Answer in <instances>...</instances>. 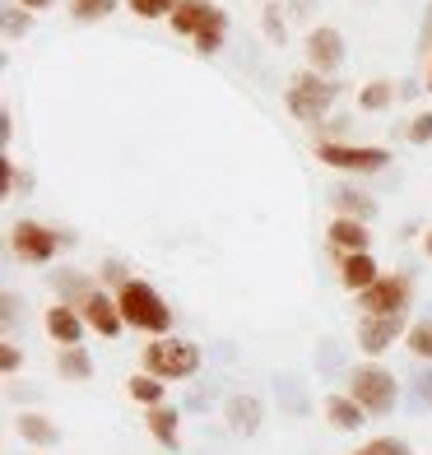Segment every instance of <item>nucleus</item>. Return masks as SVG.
<instances>
[{
    "label": "nucleus",
    "instance_id": "1",
    "mask_svg": "<svg viewBox=\"0 0 432 455\" xmlns=\"http://www.w3.org/2000/svg\"><path fill=\"white\" fill-rule=\"evenodd\" d=\"M116 307H121V321H126V325L149 330V335H158V339L168 335V325H172L168 302H163L144 279H121V288H116Z\"/></svg>",
    "mask_w": 432,
    "mask_h": 455
},
{
    "label": "nucleus",
    "instance_id": "2",
    "mask_svg": "<svg viewBox=\"0 0 432 455\" xmlns=\"http://www.w3.org/2000/svg\"><path fill=\"white\" fill-rule=\"evenodd\" d=\"M335 84L325 75H316V70H302V75H293L288 79V93H284V102H288V112H293L302 126H321L325 121V112H331V102H335Z\"/></svg>",
    "mask_w": 432,
    "mask_h": 455
},
{
    "label": "nucleus",
    "instance_id": "3",
    "mask_svg": "<svg viewBox=\"0 0 432 455\" xmlns=\"http://www.w3.org/2000/svg\"><path fill=\"white\" fill-rule=\"evenodd\" d=\"M200 367V348L191 339H154L149 348H144V371L158 381H181V377H191V371Z\"/></svg>",
    "mask_w": 432,
    "mask_h": 455
},
{
    "label": "nucleus",
    "instance_id": "4",
    "mask_svg": "<svg viewBox=\"0 0 432 455\" xmlns=\"http://www.w3.org/2000/svg\"><path fill=\"white\" fill-rule=\"evenodd\" d=\"M348 395H354L367 413H390L396 400H400V386H396V377H390L386 367L367 363V367H358L354 377H348Z\"/></svg>",
    "mask_w": 432,
    "mask_h": 455
},
{
    "label": "nucleus",
    "instance_id": "5",
    "mask_svg": "<svg viewBox=\"0 0 432 455\" xmlns=\"http://www.w3.org/2000/svg\"><path fill=\"white\" fill-rule=\"evenodd\" d=\"M316 158L340 172H381L390 163V154L377 144H316Z\"/></svg>",
    "mask_w": 432,
    "mask_h": 455
},
{
    "label": "nucleus",
    "instance_id": "6",
    "mask_svg": "<svg viewBox=\"0 0 432 455\" xmlns=\"http://www.w3.org/2000/svg\"><path fill=\"white\" fill-rule=\"evenodd\" d=\"M404 302H409V279H400V275H381L372 288L358 293L363 316H400Z\"/></svg>",
    "mask_w": 432,
    "mask_h": 455
},
{
    "label": "nucleus",
    "instance_id": "7",
    "mask_svg": "<svg viewBox=\"0 0 432 455\" xmlns=\"http://www.w3.org/2000/svg\"><path fill=\"white\" fill-rule=\"evenodd\" d=\"M10 237H14V251L24 256L28 265H47V260L56 256V246H60V237L52 233V228L33 223V219H19Z\"/></svg>",
    "mask_w": 432,
    "mask_h": 455
},
{
    "label": "nucleus",
    "instance_id": "8",
    "mask_svg": "<svg viewBox=\"0 0 432 455\" xmlns=\"http://www.w3.org/2000/svg\"><path fill=\"white\" fill-rule=\"evenodd\" d=\"M307 66L316 75H331L344 66V37L335 28H312L307 33Z\"/></svg>",
    "mask_w": 432,
    "mask_h": 455
},
{
    "label": "nucleus",
    "instance_id": "9",
    "mask_svg": "<svg viewBox=\"0 0 432 455\" xmlns=\"http://www.w3.org/2000/svg\"><path fill=\"white\" fill-rule=\"evenodd\" d=\"M400 335H404V312L400 316H363L358 321V344L367 348V354H386Z\"/></svg>",
    "mask_w": 432,
    "mask_h": 455
},
{
    "label": "nucleus",
    "instance_id": "10",
    "mask_svg": "<svg viewBox=\"0 0 432 455\" xmlns=\"http://www.w3.org/2000/svg\"><path fill=\"white\" fill-rule=\"evenodd\" d=\"M79 312H84V321L98 330L102 339H116V335H121V325H126V321H121V307H116L112 298H102L98 288H93L84 302H79Z\"/></svg>",
    "mask_w": 432,
    "mask_h": 455
},
{
    "label": "nucleus",
    "instance_id": "11",
    "mask_svg": "<svg viewBox=\"0 0 432 455\" xmlns=\"http://www.w3.org/2000/svg\"><path fill=\"white\" fill-rule=\"evenodd\" d=\"M84 325H89V321L79 316L75 307H66V302H56L52 312H47V335H52L56 344H66V348H70V344H79V335H84Z\"/></svg>",
    "mask_w": 432,
    "mask_h": 455
},
{
    "label": "nucleus",
    "instance_id": "12",
    "mask_svg": "<svg viewBox=\"0 0 432 455\" xmlns=\"http://www.w3.org/2000/svg\"><path fill=\"white\" fill-rule=\"evenodd\" d=\"M214 14H219V5H210V0H181V5L172 10V33H187L196 43V33L210 24Z\"/></svg>",
    "mask_w": 432,
    "mask_h": 455
},
{
    "label": "nucleus",
    "instance_id": "13",
    "mask_svg": "<svg viewBox=\"0 0 432 455\" xmlns=\"http://www.w3.org/2000/svg\"><path fill=\"white\" fill-rule=\"evenodd\" d=\"M340 279H344L348 293H363V288H372L381 279V270H377V260L367 256V251H358V256H344L340 260Z\"/></svg>",
    "mask_w": 432,
    "mask_h": 455
},
{
    "label": "nucleus",
    "instance_id": "14",
    "mask_svg": "<svg viewBox=\"0 0 432 455\" xmlns=\"http://www.w3.org/2000/svg\"><path fill=\"white\" fill-rule=\"evenodd\" d=\"M325 419H331L340 432H358L363 419H367V409L354 395H331V400H325Z\"/></svg>",
    "mask_w": 432,
    "mask_h": 455
},
{
    "label": "nucleus",
    "instance_id": "15",
    "mask_svg": "<svg viewBox=\"0 0 432 455\" xmlns=\"http://www.w3.org/2000/svg\"><path fill=\"white\" fill-rule=\"evenodd\" d=\"M331 242L340 246L344 256L367 251V223H363V219H335V223H331Z\"/></svg>",
    "mask_w": 432,
    "mask_h": 455
},
{
    "label": "nucleus",
    "instance_id": "16",
    "mask_svg": "<svg viewBox=\"0 0 432 455\" xmlns=\"http://www.w3.org/2000/svg\"><path fill=\"white\" fill-rule=\"evenodd\" d=\"M331 204H335V210H340V219H372L377 214V200H367L363 191H348V186H340V191L331 196Z\"/></svg>",
    "mask_w": 432,
    "mask_h": 455
},
{
    "label": "nucleus",
    "instance_id": "17",
    "mask_svg": "<svg viewBox=\"0 0 432 455\" xmlns=\"http://www.w3.org/2000/svg\"><path fill=\"white\" fill-rule=\"evenodd\" d=\"M228 423H233V432H252L260 427V400H252V395H233L228 400Z\"/></svg>",
    "mask_w": 432,
    "mask_h": 455
},
{
    "label": "nucleus",
    "instance_id": "18",
    "mask_svg": "<svg viewBox=\"0 0 432 455\" xmlns=\"http://www.w3.org/2000/svg\"><path fill=\"white\" fill-rule=\"evenodd\" d=\"M19 437L33 442V446H56V442H60V432L43 419V413H19Z\"/></svg>",
    "mask_w": 432,
    "mask_h": 455
},
{
    "label": "nucleus",
    "instance_id": "19",
    "mask_svg": "<svg viewBox=\"0 0 432 455\" xmlns=\"http://www.w3.org/2000/svg\"><path fill=\"white\" fill-rule=\"evenodd\" d=\"M56 367H60V377H66V381H89V377H93V358H89V354H84V348H79V344L60 348Z\"/></svg>",
    "mask_w": 432,
    "mask_h": 455
},
{
    "label": "nucleus",
    "instance_id": "20",
    "mask_svg": "<svg viewBox=\"0 0 432 455\" xmlns=\"http://www.w3.org/2000/svg\"><path fill=\"white\" fill-rule=\"evenodd\" d=\"M223 37H228V14L219 10V14L210 19V24H204V28L196 33V52H200V56H214V52H223Z\"/></svg>",
    "mask_w": 432,
    "mask_h": 455
},
{
    "label": "nucleus",
    "instance_id": "21",
    "mask_svg": "<svg viewBox=\"0 0 432 455\" xmlns=\"http://www.w3.org/2000/svg\"><path fill=\"white\" fill-rule=\"evenodd\" d=\"M144 423H149V432H154V437H158L163 446H177V409H168V404H154Z\"/></svg>",
    "mask_w": 432,
    "mask_h": 455
},
{
    "label": "nucleus",
    "instance_id": "22",
    "mask_svg": "<svg viewBox=\"0 0 432 455\" xmlns=\"http://www.w3.org/2000/svg\"><path fill=\"white\" fill-rule=\"evenodd\" d=\"M126 390H131V400H140V404H163V381L158 377H149V371H140V377H131L126 381Z\"/></svg>",
    "mask_w": 432,
    "mask_h": 455
},
{
    "label": "nucleus",
    "instance_id": "23",
    "mask_svg": "<svg viewBox=\"0 0 432 455\" xmlns=\"http://www.w3.org/2000/svg\"><path fill=\"white\" fill-rule=\"evenodd\" d=\"M390 98H396V84H386V79H372V84H363L358 108H363V112H381V108H390Z\"/></svg>",
    "mask_w": 432,
    "mask_h": 455
},
{
    "label": "nucleus",
    "instance_id": "24",
    "mask_svg": "<svg viewBox=\"0 0 432 455\" xmlns=\"http://www.w3.org/2000/svg\"><path fill=\"white\" fill-rule=\"evenodd\" d=\"M404 344H409V354H414V358H432V316L419 321V325H409Z\"/></svg>",
    "mask_w": 432,
    "mask_h": 455
},
{
    "label": "nucleus",
    "instance_id": "25",
    "mask_svg": "<svg viewBox=\"0 0 432 455\" xmlns=\"http://www.w3.org/2000/svg\"><path fill=\"white\" fill-rule=\"evenodd\" d=\"M177 5L181 0H131V14H140V19H172Z\"/></svg>",
    "mask_w": 432,
    "mask_h": 455
},
{
    "label": "nucleus",
    "instance_id": "26",
    "mask_svg": "<svg viewBox=\"0 0 432 455\" xmlns=\"http://www.w3.org/2000/svg\"><path fill=\"white\" fill-rule=\"evenodd\" d=\"M24 33H33V14L24 5H5V37L14 43V37H24Z\"/></svg>",
    "mask_w": 432,
    "mask_h": 455
},
{
    "label": "nucleus",
    "instance_id": "27",
    "mask_svg": "<svg viewBox=\"0 0 432 455\" xmlns=\"http://www.w3.org/2000/svg\"><path fill=\"white\" fill-rule=\"evenodd\" d=\"M116 10V0H70V14L75 19H102V14H112Z\"/></svg>",
    "mask_w": 432,
    "mask_h": 455
},
{
    "label": "nucleus",
    "instance_id": "28",
    "mask_svg": "<svg viewBox=\"0 0 432 455\" xmlns=\"http://www.w3.org/2000/svg\"><path fill=\"white\" fill-rule=\"evenodd\" d=\"M358 455H414L404 442H396V437H377V442H367Z\"/></svg>",
    "mask_w": 432,
    "mask_h": 455
},
{
    "label": "nucleus",
    "instance_id": "29",
    "mask_svg": "<svg viewBox=\"0 0 432 455\" xmlns=\"http://www.w3.org/2000/svg\"><path fill=\"white\" fill-rule=\"evenodd\" d=\"M409 140H414V144H428V140H432V112L414 116V126H409Z\"/></svg>",
    "mask_w": 432,
    "mask_h": 455
},
{
    "label": "nucleus",
    "instance_id": "30",
    "mask_svg": "<svg viewBox=\"0 0 432 455\" xmlns=\"http://www.w3.org/2000/svg\"><path fill=\"white\" fill-rule=\"evenodd\" d=\"M265 33H270V43H284V37H288V33H284V24H279V14H275V10H265Z\"/></svg>",
    "mask_w": 432,
    "mask_h": 455
},
{
    "label": "nucleus",
    "instance_id": "31",
    "mask_svg": "<svg viewBox=\"0 0 432 455\" xmlns=\"http://www.w3.org/2000/svg\"><path fill=\"white\" fill-rule=\"evenodd\" d=\"M0 367L19 371V348H14V344H0Z\"/></svg>",
    "mask_w": 432,
    "mask_h": 455
},
{
    "label": "nucleus",
    "instance_id": "32",
    "mask_svg": "<svg viewBox=\"0 0 432 455\" xmlns=\"http://www.w3.org/2000/svg\"><path fill=\"white\" fill-rule=\"evenodd\" d=\"M419 400L432 404V371H423V377H419Z\"/></svg>",
    "mask_w": 432,
    "mask_h": 455
},
{
    "label": "nucleus",
    "instance_id": "33",
    "mask_svg": "<svg viewBox=\"0 0 432 455\" xmlns=\"http://www.w3.org/2000/svg\"><path fill=\"white\" fill-rule=\"evenodd\" d=\"M19 5H24V10H52L56 0H19Z\"/></svg>",
    "mask_w": 432,
    "mask_h": 455
},
{
    "label": "nucleus",
    "instance_id": "34",
    "mask_svg": "<svg viewBox=\"0 0 432 455\" xmlns=\"http://www.w3.org/2000/svg\"><path fill=\"white\" fill-rule=\"evenodd\" d=\"M423 246H428V256H432V233H428V242H423Z\"/></svg>",
    "mask_w": 432,
    "mask_h": 455
},
{
    "label": "nucleus",
    "instance_id": "35",
    "mask_svg": "<svg viewBox=\"0 0 432 455\" xmlns=\"http://www.w3.org/2000/svg\"><path fill=\"white\" fill-rule=\"evenodd\" d=\"M428 89H432V66H428Z\"/></svg>",
    "mask_w": 432,
    "mask_h": 455
}]
</instances>
